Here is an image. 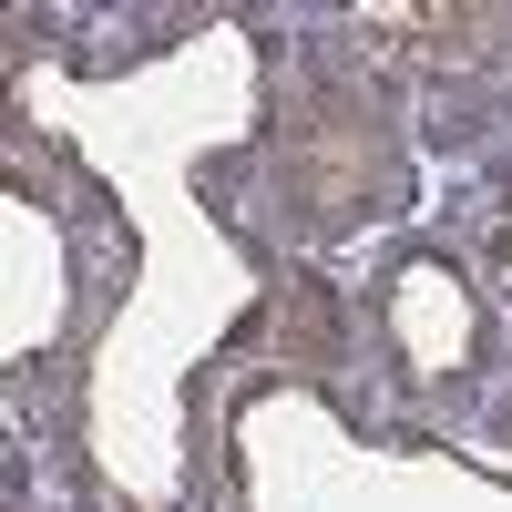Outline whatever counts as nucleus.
Segmentation results:
<instances>
[{"label":"nucleus","instance_id":"obj_1","mask_svg":"<svg viewBox=\"0 0 512 512\" xmlns=\"http://www.w3.org/2000/svg\"><path fill=\"white\" fill-rule=\"evenodd\" d=\"M277 195L297 226H359L400 195V144L359 93L338 82H308L277 113Z\"/></svg>","mask_w":512,"mask_h":512},{"label":"nucleus","instance_id":"obj_2","mask_svg":"<svg viewBox=\"0 0 512 512\" xmlns=\"http://www.w3.org/2000/svg\"><path fill=\"white\" fill-rule=\"evenodd\" d=\"M369 31V52L379 62H420V72H441V62H482V52H502V11H369L359 21Z\"/></svg>","mask_w":512,"mask_h":512},{"label":"nucleus","instance_id":"obj_3","mask_svg":"<svg viewBox=\"0 0 512 512\" xmlns=\"http://www.w3.org/2000/svg\"><path fill=\"white\" fill-rule=\"evenodd\" d=\"M267 338H277V349H297V359H338V328H328L318 277H297V287H287V318H267Z\"/></svg>","mask_w":512,"mask_h":512}]
</instances>
